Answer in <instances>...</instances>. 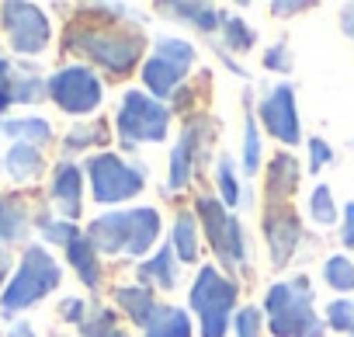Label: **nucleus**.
Segmentation results:
<instances>
[{
	"label": "nucleus",
	"instance_id": "nucleus-5",
	"mask_svg": "<svg viewBox=\"0 0 354 337\" xmlns=\"http://www.w3.org/2000/svg\"><path fill=\"white\" fill-rule=\"evenodd\" d=\"M195 216H198V223L205 226V237H209V244H212L219 264L240 271V268L247 264V230H243V223H240L216 195H198Z\"/></svg>",
	"mask_w": 354,
	"mask_h": 337
},
{
	"label": "nucleus",
	"instance_id": "nucleus-41",
	"mask_svg": "<svg viewBox=\"0 0 354 337\" xmlns=\"http://www.w3.org/2000/svg\"><path fill=\"white\" fill-rule=\"evenodd\" d=\"M309 4H271V15H295V11H306Z\"/></svg>",
	"mask_w": 354,
	"mask_h": 337
},
{
	"label": "nucleus",
	"instance_id": "nucleus-40",
	"mask_svg": "<svg viewBox=\"0 0 354 337\" xmlns=\"http://www.w3.org/2000/svg\"><path fill=\"white\" fill-rule=\"evenodd\" d=\"M84 309H87L84 299H66L63 302V316H70L73 323H84Z\"/></svg>",
	"mask_w": 354,
	"mask_h": 337
},
{
	"label": "nucleus",
	"instance_id": "nucleus-32",
	"mask_svg": "<svg viewBox=\"0 0 354 337\" xmlns=\"http://www.w3.org/2000/svg\"><path fill=\"white\" fill-rule=\"evenodd\" d=\"M326 327L340 334H354V299H333L326 306Z\"/></svg>",
	"mask_w": 354,
	"mask_h": 337
},
{
	"label": "nucleus",
	"instance_id": "nucleus-31",
	"mask_svg": "<svg viewBox=\"0 0 354 337\" xmlns=\"http://www.w3.org/2000/svg\"><path fill=\"white\" fill-rule=\"evenodd\" d=\"M216 185H219V195H223V206L233 209L240 202V188H236V174H233V160L223 156L219 167H216Z\"/></svg>",
	"mask_w": 354,
	"mask_h": 337
},
{
	"label": "nucleus",
	"instance_id": "nucleus-38",
	"mask_svg": "<svg viewBox=\"0 0 354 337\" xmlns=\"http://www.w3.org/2000/svg\"><path fill=\"white\" fill-rule=\"evenodd\" d=\"M309 153H313V160H309V171H319L323 163H330V160H333V149H330L323 139H309Z\"/></svg>",
	"mask_w": 354,
	"mask_h": 337
},
{
	"label": "nucleus",
	"instance_id": "nucleus-34",
	"mask_svg": "<svg viewBox=\"0 0 354 337\" xmlns=\"http://www.w3.org/2000/svg\"><path fill=\"white\" fill-rule=\"evenodd\" d=\"M233 323H236V337H261V309L257 306H243Z\"/></svg>",
	"mask_w": 354,
	"mask_h": 337
},
{
	"label": "nucleus",
	"instance_id": "nucleus-39",
	"mask_svg": "<svg viewBox=\"0 0 354 337\" xmlns=\"http://www.w3.org/2000/svg\"><path fill=\"white\" fill-rule=\"evenodd\" d=\"M340 244H344V247H354V202H347V209H344V230H340Z\"/></svg>",
	"mask_w": 354,
	"mask_h": 337
},
{
	"label": "nucleus",
	"instance_id": "nucleus-6",
	"mask_svg": "<svg viewBox=\"0 0 354 337\" xmlns=\"http://www.w3.org/2000/svg\"><path fill=\"white\" fill-rule=\"evenodd\" d=\"M195 63V46L188 39H174V35H160L153 56L142 66V84L149 91V98L167 101L177 87L185 84L188 70Z\"/></svg>",
	"mask_w": 354,
	"mask_h": 337
},
{
	"label": "nucleus",
	"instance_id": "nucleus-27",
	"mask_svg": "<svg viewBox=\"0 0 354 337\" xmlns=\"http://www.w3.org/2000/svg\"><path fill=\"white\" fill-rule=\"evenodd\" d=\"M219 32H223V46H226V49H233V53H247V49L254 46V28H250L243 18L226 15Z\"/></svg>",
	"mask_w": 354,
	"mask_h": 337
},
{
	"label": "nucleus",
	"instance_id": "nucleus-29",
	"mask_svg": "<svg viewBox=\"0 0 354 337\" xmlns=\"http://www.w3.org/2000/svg\"><path fill=\"white\" fill-rule=\"evenodd\" d=\"M80 330H84V337H118V334H122V330L115 327V313L104 309V306H94V313L84 316Z\"/></svg>",
	"mask_w": 354,
	"mask_h": 337
},
{
	"label": "nucleus",
	"instance_id": "nucleus-7",
	"mask_svg": "<svg viewBox=\"0 0 354 337\" xmlns=\"http://www.w3.org/2000/svg\"><path fill=\"white\" fill-rule=\"evenodd\" d=\"M118 136L125 146H142V143H163L170 129V111L163 101L149 98L146 91H129L118 104Z\"/></svg>",
	"mask_w": 354,
	"mask_h": 337
},
{
	"label": "nucleus",
	"instance_id": "nucleus-19",
	"mask_svg": "<svg viewBox=\"0 0 354 337\" xmlns=\"http://www.w3.org/2000/svg\"><path fill=\"white\" fill-rule=\"evenodd\" d=\"M118 306L132 316V323H139V327H146L149 320H153V313L160 309V302H156V295L146 289V285H122L118 292Z\"/></svg>",
	"mask_w": 354,
	"mask_h": 337
},
{
	"label": "nucleus",
	"instance_id": "nucleus-36",
	"mask_svg": "<svg viewBox=\"0 0 354 337\" xmlns=\"http://www.w3.org/2000/svg\"><path fill=\"white\" fill-rule=\"evenodd\" d=\"M101 136H104V125H80L66 136V149H84V146L97 143Z\"/></svg>",
	"mask_w": 354,
	"mask_h": 337
},
{
	"label": "nucleus",
	"instance_id": "nucleus-35",
	"mask_svg": "<svg viewBox=\"0 0 354 337\" xmlns=\"http://www.w3.org/2000/svg\"><path fill=\"white\" fill-rule=\"evenodd\" d=\"M15 91H18V73L8 60H0V111L15 104Z\"/></svg>",
	"mask_w": 354,
	"mask_h": 337
},
{
	"label": "nucleus",
	"instance_id": "nucleus-2",
	"mask_svg": "<svg viewBox=\"0 0 354 337\" xmlns=\"http://www.w3.org/2000/svg\"><path fill=\"white\" fill-rule=\"evenodd\" d=\"M264 313L274 337H323V320L313 309V292L306 278L271 285L264 295Z\"/></svg>",
	"mask_w": 354,
	"mask_h": 337
},
{
	"label": "nucleus",
	"instance_id": "nucleus-18",
	"mask_svg": "<svg viewBox=\"0 0 354 337\" xmlns=\"http://www.w3.org/2000/svg\"><path fill=\"white\" fill-rule=\"evenodd\" d=\"M66 254H70V264L77 268L80 282H84L87 289H97V285H101V261H97L94 244H91L87 237H77V240L66 244Z\"/></svg>",
	"mask_w": 354,
	"mask_h": 337
},
{
	"label": "nucleus",
	"instance_id": "nucleus-37",
	"mask_svg": "<svg viewBox=\"0 0 354 337\" xmlns=\"http://www.w3.org/2000/svg\"><path fill=\"white\" fill-rule=\"evenodd\" d=\"M264 66H268V70H274V73H288V70H292V56H288V46H285V42L271 46V49L264 53Z\"/></svg>",
	"mask_w": 354,
	"mask_h": 337
},
{
	"label": "nucleus",
	"instance_id": "nucleus-42",
	"mask_svg": "<svg viewBox=\"0 0 354 337\" xmlns=\"http://www.w3.org/2000/svg\"><path fill=\"white\" fill-rule=\"evenodd\" d=\"M344 32L351 35V42H354V4H347L344 8Z\"/></svg>",
	"mask_w": 354,
	"mask_h": 337
},
{
	"label": "nucleus",
	"instance_id": "nucleus-4",
	"mask_svg": "<svg viewBox=\"0 0 354 337\" xmlns=\"http://www.w3.org/2000/svg\"><path fill=\"white\" fill-rule=\"evenodd\" d=\"M236 282H230L216 264L202 268L195 285H192V309L202 316V337H223L230 330V316H233V306H236Z\"/></svg>",
	"mask_w": 354,
	"mask_h": 337
},
{
	"label": "nucleus",
	"instance_id": "nucleus-16",
	"mask_svg": "<svg viewBox=\"0 0 354 337\" xmlns=\"http://www.w3.org/2000/svg\"><path fill=\"white\" fill-rule=\"evenodd\" d=\"M170 247H174V254L181 257L185 264H195V261H198L202 244H198V216H195V212H181V216L174 219Z\"/></svg>",
	"mask_w": 354,
	"mask_h": 337
},
{
	"label": "nucleus",
	"instance_id": "nucleus-44",
	"mask_svg": "<svg viewBox=\"0 0 354 337\" xmlns=\"http://www.w3.org/2000/svg\"><path fill=\"white\" fill-rule=\"evenodd\" d=\"M8 268H11V261H8V251H4V247H0V282H4V278H8Z\"/></svg>",
	"mask_w": 354,
	"mask_h": 337
},
{
	"label": "nucleus",
	"instance_id": "nucleus-14",
	"mask_svg": "<svg viewBox=\"0 0 354 337\" xmlns=\"http://www.w3.org/2000/svg\"><path fill=\"white\" fill-rule=\"evenodd\" d=\"M80 199H84V174H80V167L63 160L56 167V174H53V202L59 206V212L73 223L80 216Z\"/></svg>",
	"mask_w": 354,
	"mask_h": 337
},
{
	"label": "nucleus",
	"instance_id": "nucleus-17",
	"mask_svg": "<svg viewBox=\"0 0 354 337\" xmlns=\"http://www.w3.org/2000/svg\"><path fill=\"white\" fill-rule=\"evenodd\" d=\"M142 330L146 337H192V320L181 306H160Z\"/></svg>",
	"mask_w": 354,
	"mask_h": 337
},
{
	"label": "nucleus",
	"instance_id": "nucleus-22",
	"mask_svg": "<svg viewBox=\"0 0 354 337\" xmlns=\"http://www.w3.org/2000/svg\"><path fill=\"white\" fill-rule=\"evenodd\" d=\"M195 149H192V143L181 136V143L174 146V153H170V192H181V188H188V181H192V174H195Z\"/></svg>",
	"mask_w": 354,
	"mask_h": 337
},
{
	"label": "nucleus",
	"instance_id": "nucleus-26",
	"mask_svg": "<svg viewBox=\"0 0 354 337\" xmlns=\"http://www.w3.org/2000/svg\"><path fill=\"white\" fill-rule=\"evenodd\" d=\"M323 282L333 289V292H354V261L347 257H326L323 264Z\"/></svg>",
	"mask_w": 354,
	"mask_h": 337
},
{
	"label": "nucleus",
	"instance_id": "nucleus-8",
	"mask_svg": "<svg viewBox=\"0 0 354 337\" xmlns=\"http://www.w3.org/2000/svg\"><path fill=\"white\" fill-rule=\"evenodd\" d=\"M59 264L49 257L46 247H28L25 257H21V268L15 275V282L8 285L4 299H0V306H4V313H18V309H28L32 302H39L42 295H49L56 285H59Z\"/></svg>",
	"mask_w": 354,
	"mask_h": 337
},
{
	"label": "nucleus",
	"instance_id": "nucleus-30",
	"mask_svg": "<svg viewBox=\"0 0 354 337\" xmlns=\"http://www.w3.org/2000/svg\"><path fill=\"white\" fill-rule=\"evenodd\" d=\"M309 212L319 226H333L337 223V206H333V195L326 185H316L313 195H309Z\"/></svg>",
	"mask_w": 354,
	"mask_h": 337
},
{
	"label": "nucleus",
	"instance_id": "nucleus-45",
	"mask_svg": "<svg viewBox=\"0 0 354 337\" xmlns=\"http://www.w3.org/2000/svg\"><path fill=\"white\" fill-rule=\"evenodd\" d=\"M118 337H129V334H118Z\"/></svg>",
	"mask_w": 354,
	"mask_h": 337
},
{
	"label": "nucleus",
	"instance_id": "nucleus-43",
	"mask_svg": "<svg viewBox=\"0 0 354 337\" xmlns=\"http://www.w3.org/2000/svg\"><path fill=\"white\" fill-rule=\"evenodd\" d=\"M11 337H35V330H32L28 323H18V327L11 330Z\"/></svg>",
	"mask_w": 354,
	"mask_h": 337
},
{
	"label": "nucleus",
	"instance_id": "nucleus-13",
	"mask_svg": "<svg viewBox=\"0 0 354 337\" xmlns=\"http://www.w3.org/2000/svg\"><path fill=\"white\" fill-rule=\"evenodd\" d=\"M264 233H268L271 261H274L278 268H285V264H288V257H292V254H295V247H299V237H302L299 216H295L288 206H268Z\"/></svg>",
	"mask_w": 354,
	"mask_h": 337
},
{
	"label": "nucleus",
	"instance_id": "nucleus-46",
	"mask_svg": "<svg viewBox=\"0 0 354 337\" xmlns=\"http://www.w3.org/2000/svg\"><path fill=\"white\" fill-rule=\"evenodd\" d=\"M351 337H354V334H351Z\"/></svg>",
	"mask_w": 354,
	"mask_h": 337
},
{
	"label": "nucleus",
	"instance_id": "nucleus-33",
	"mask_svg": "<svg viewBox=\"0 0 354 337\" xmlns=\"http://www.w3.org/2000/svg\"><path fill=\"white\" fill-rule=\"evenodd\" d=\"M42 233H46V240H53V244H70V240L80 237L70 219H46V223H42Z\"/></svg>",
	"mask_w": 354,
	"mask_h": 337
},
{
	"label": "nucleus",
	"instance_id": "nucleus-21",
	"mask_svg": "<svg viewBox=\"0 0 354 337\" xmlns=\"http://www.w3.org/2000/svg\"><path fill=\"white\" fill-rule=\"evenodd\" d=\"M163 11H170V15H181L177 21H188V25H195L198 32H216V28H223V11L219 8H212V4H163Z\"/></svg>",
	"mask_w": 354,
	"mask_h": 337
},
{
	"label": "nucleus",
	"instance_id": "nucleus-24",
	"mask_svg": "<svg viewBox=\"0 0 354 337\" xmlns=\"http://www.w3.org/2000/svg\"><path fill=\"white\" fill-rule=\"evenodd\" d=\"M28 216L15 199H0V240H25Z\"/></svg>",
	"mask_w": 354,
	"mask_h": 337
},
{
	"label": "nucleus",
	"instance_id": "nucleus-23",
	"mask_svg": "<svg viewBox=\"0 0 354 337\" xmlns=\"http://www.w3.org/2000/svg\"><path fill=\"white\" fill-rule=\"evenodd\" d=\"M8 171H11L15 181H28V178H35V174L42 171V156H39V149L28 146V143H18V146L11 149V156H8Z\"/></svg>",
	"mask_w": 354,
	"mask_h": 337
},
{
	"label": "nucleus",
	"instance_id": "nucleus-20",
	"mask_svg": "<svg viewBox=\"0 0 354 337\" xmlns=\"http://www.w3.org/2000/svg\"><path fill=\"white\" fill-rule=\"evenodd\" d=\"M139 278L146 285H156V289H174L177 285V268H174V247L163 244L142 268H139Z\"/></svg>",
	"mask_w": 354,
	"mask_h": 337
},
{
	"label": "nucleus",
	"instance_id": "nucleus-9",
	"mask_svg": "<svg viewBox=\"0 0 354 337\" xmlns=\"http://www.w3.org/2000/svg\"><path fill=\"white\" fill-rule=\"evenodd\" d=\"M87 174H91V195L101 206H115L142 192V167H132L115 153L91 156Z\"/></svg>",
	"mask_w": 354,
	"mask_h": 337
},
{
	"label": "nucleus",
	"instance_id": "nucleus-28",
	"mask_svg": "<svg viewBox=\"0 0 354 337\" xmlns=\"http://www.w3.org/2000/svg\"><path fill=\"white\" fill-rule=\"evenodd\" d=\"M4 132H8V136H18V139H21V143H28V146H35V143H49V139H53V129H49V122H42V118L8 122V125H4Z\"/></svg>",
	"mask_w": 354,
	"mask_h": 337
},
{
	"label": "nucleus",
	"instance_id": "nucleus-1",
	"mask_svg": "<svg viewBox=\"0 0 354 337\" xmlns=\"http://www.w3.org/2000/svg\"><path fill=\"white\" fill-rule=\"evenodd\" d=\"M87 240L97 254H129L142 257L160 240V212L156 209H122L104 212L87 226Z\"/></svg>",
	"mask_w": 354,
	"mask_h": 337
},
{
	"label": "nucleus",
	"instance_id": "nucleus-11",
	"mask_svg": "<svg viewBox=\"0 0 354 337\" xmlns=\"http://www.w3.org/2000/svg\"><path fill=\"white\" fill-rule=\"evenodd\" d=\"M257 122L285 146H295L302 139V125H299V108H295V91L292 84H274L264 91L261 104H257Z\"/></svg>",
	"mask_w": 354,
	"mask_h": 337
},
{
	"label": "nucleus",
	"instance_id": "nucleus-12",
	"mask_svg": "<svg viewBox=\"0 0 354 337\" xmlns=\"http://www.w3.org/2000/svg\"><path fill=\"white\" fill-rule=\"evenodd\" d=\"M4 28H8L15 49L18 53H28V56L32 53H42L49 46V35H53L49 18L39 8H32V4H8L4 8Z\"/></svg>",
	"mask_w": 354,
	"mask_h": 337
},
{
	"label": "nucleus",
	"instance_id": "nucleus-15",
	"mask_svg": "<svg viewBox=\"0 0 354 337\" xmlns=\"http://www.w3.org/2000/svg\"><path fill=\"white\" fill-rule=\"evenodd\" d=\"M302 178V167L292 153H274L268 167V206H285Z\"/></svg>",
	"mask_w": 354,
	"mask_h": 337
},
{
	"label": "nucleus",
	"instance_id": "nucleus-25",
	"mask_svg": "<svg viewBox=\"0 0 354 337\" xmlns=\"http://www.w3.org/2000/svg\"><path fill=\"white\" fill-rule=\"evenodd\" d=\"M261 171V136H257V111L247 108V122H243V174H257Z\"/></svg>",
	"mask_w": 354,
	"mask_h": 337
},
{
	"label": "nucleus",
	"instance_id": "nucleus-3",
	"mask_svg": "<svg viewBox=\"0 0 354 337\" xmlns=\"http://www.w3.org/2000/svg\"><path fill=\"white\" fill-rule=\"evenodd\" d=\"M70 49L84 53L87 60L104 66L111 77H125L142 56V39L125 28H73Z\"/></svg>",
	"mask_w": 354,
	"mask_h": 337
},
{
	"label": "nucleus",
	"instance_id": "nucleus-10",
	"mask_svg": "<svg viewBox=\"0 0 354 337\" xmlns=\"http://www.w3.org/2000/svg\"><path fill=\"white\" fill-rule=\"evenodd\" d=\"M49 94L53 101L70 111V115H91L101 104V80L97 73H91L87 66H66L59 73L49 77Z\"/></svg>",
	"mask_w": 354,
	"mask_h": 337
}]
</instances>
